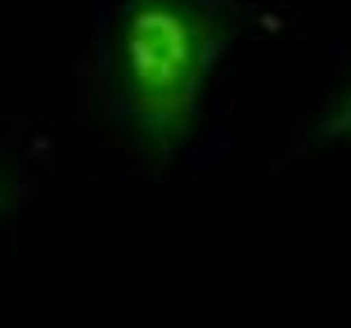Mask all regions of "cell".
<instances>
[{
	"instance_id": "cell-1",
	"label": "cell",
	"mask_w": 351,
	"mask_h": 328,
	"mask_svg": "<svg viewBox=\"0 0 351 328\" xmlns=\"http://www.w3.org/2000/svg\"><path fill=\"white\" fill-rule=\"evenodd\" d=\"M234 41L230 0H117L104 41V90L117 126L154 162L198 135L207 90Z\"/></svg>"
},
{
	"instance_id": "cell-2",
	"label": "cell",
	"mask_w": 351,
	"mask_h": 328,
	"mask_svg": "<svg viewBox=\"0 0 351 328\" xmlns=\"http://www.w3.org/2000/svg\"><path fill=\"white\" fill-rule=\"evenodd\" d=\"M306 144L311 149H324V144H351V77L333 90V99L324 103L315 122L306 131Z\"/></svg>"
},
{
	"instance_id": "cell-3",
	"label": "cell",
	"mask_w": 351,
	"mask_h": 328,
	"mask_svg": "<svg viewBox=\"0 0 351 328\" xmlns=\"http://www.w3.org/2000/svg\"><path fill=\"white\" fill-rule=\"evenodd\" d=\"M27 198V175L19 171V166H10V162H0V220L14 212V207Z\"/></svg>"
}]
</instances>
